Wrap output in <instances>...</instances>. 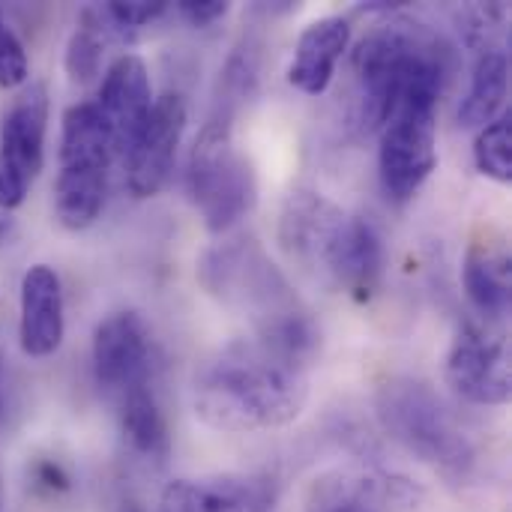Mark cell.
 <instances>
[{"instance_id": "cell-1", "label": "cell", "mask_w": 512, "mask_h": 512, "mask_svg": "<svg viewBox=\"0 0 512 512\" xmlns=\"http://www.w3.org/2000/svg\"><path fill=\"white\" fill-rule=\"evenodd\" d=\"M309 399V366L261 339L219 348L195 372V414L219 432H267L294 423Z\"/></svg>"}, {"instance_id": "cell-2", "label": "cell", "mask_w": 512, "mask_h": 512, "mask_svg": "<svg viewBox=\"0 0 512 512\" xmlns=\"http://www.w3.org/2000/svg\"><path fill=\"white\" fill-rule=\"evenodd\" d=\"M279 243L297 267L354 300H369L381 282L384 246L378 228L321 192L297 189L288 195L279 216Z\"/></svg>"}, {"instance_id": "cell-3", "label": "cell", "mask_w": 512, "mask_h": 512, "mask_svg": "<svg viewBox=\"0 0 512 512\" xmlns=\"http://www.w3.org/2000/svg\"><path fill=\"white\" fill-rule=\"evenodd\" d=\"M450 48L414 21H390L372 30L354 51L357 123L378 132L387 108L411 87H447Z\"/></svg>"}, {"instance_id": "cell-4", "label": "cell", "mask_w": 512, "mask_h": 512, "mask_svg": "<svg viewBox=\"0 0 512 512\" xmlns=\"http://www.w3.org/2000/svg\"><path fill=\"white\" fill-rule=\"evenodd\" d=\"M375 408L384 432L420 462L447 477H465L471 471L474 447L429 384L390 378L378 390Z\"/></svg>"}, {"instance_id": "cell-5", "label": "cell", "mask_w": 512, "mask_h": 512, "mask_svg": "<svg viewBox=\"0 0 512 512\" xmlns=\"http://www.w3.org/2000/svg\"><path fill=\"white\" fill-rule=\"evenodd\" d=\"M234 114L216 108L195 138L186 189L204 225L213 234L234 228L258 201V180L252 162L234 147Z\"/></svg>"}, {"instance_id": "cell-6", "label": "cell", "mask_w": 512, "mask_h": 512, "mask_svg": "<svg viewBox=\"0 0 512 512\" xmlns=\"http://www.w3.org/2000/svg\"><path fill=\"white\" fill-rule=\"evenodd\" d=\"M114 159L117 153L99 108L93 102L66 108L60 132V174L54 183V213L63 228L84 231L96 222Z\"/></svg>"}, {"instance_id": "cell-7", "label": "cell", "mask_w": 512, "mask_h": 512, "mask_svg": "<svg viewBox=\"0 0 512 512\" xmlns=\"http://www.w3.org/2000/svg\"><path fill=\"white\" fill-rule=\"evenodd\" d=\"M198 279L219 303L246 312L255 324V333L303 312V303L294 297L285 276L252 237L210 249L201 258Z\"/></svg>"}, {"instance_id": "cell-8", "label": "cell", "mask_w": 512, "mask_h": 512, "mask_svg": "<svg viewBox=\"0 0 512 512\" xmlns=\"http://www.w3.org/2000/svg\"><path fill=\"white\" fill-rule=\"evenodd\" d=\"M444 87L405 90L378 126V168L387 198L411 201L438 168V102Z\"/></svg>"}, {"instance_id": "cell-9", "label": "cell", "mask_w": 512, "mask_h": 512, "mask_svg": "<svg viewBox=\"0 0 512 512\" xmlns=\"http://www.w3.org/2000/svg\"><path fill=\"white\" fill-rule=\"evenodd\" d=\"M45 129L48 90L42 81H30L0 120V210L24 204L45 162Z\"/></svg>"}, {"instance_id": "cell-10", "label": "cell", "mask_w": 512, "mask_h": 512, "mask_svg": "<svg viewBox=\"0 0 512 512\" xmlns=\"http://www.w3.org/2000/svg\"><path fill=\"white\" fill-rule=\"evenodd\" d=\"M447 384L471 405H504L512 390L504 336L483 324H462L447 354Z\"/></svg>"}, {"instance_id": "cell-11", "label": "cell", "mask_w": 512, "mask_h": 512, "mask_svg": "<svg viewBox=\"0 0 512 512\" xmlns=\"http://www.w3.org/2000/svg\"><path fill=\"white\" fill-rule=\"evenodd\" d=\"M186 129V102L180 93H162L132 138L126 162V186L135 198H153L162 192L174 171L177 147Z\"/></svg>"}, {"instance_id": "cell-12", "label": "cell", "mask_w": 512, "mask_h": 512, "mask_svg": "<svg viewBox=\"0 0 512 512\" xmlns=\"http://www.w3.org/2000/svg\"><path fill=\"white\" fill-rule=\"evenodd\" d=\"M426 492L399 474L330 471L309 483L306 512H402L417 510Z\"/></svg>"}, {"instance_id": "cell-13", "label": "cell", "mask_w": 512, "mask_h": 512, "mask_svg": "<svg viewBox=\"0 0 512 512\" xmlns=\"http://www.w3.org/2000/svg\"><path fill=\"white\" fill-rule=\"evenodd\" d=\"M93 105L99 108V114L108 126L117 159H123L132 138L138 135V129L144 126V120L153 108V87H150L144 60L138 54H120L105 69Z\"/></svg>"}, {"instance_id": "cell-14", "label": "cell", "mask_w": 512, "mask_h": 512, "mask_svg": "<svg viewBox=\"0 0 512 512\" xmlns=\"http://www.w3.org/2000/svg\"><path fill=\"white\" fill-rule=\"evenodd\" d=\"M93 375L105 390H117V393L147 384L150 336L138 312H114L96 327Z\"/></svg>"}, {"instance_id": "cell-15", "label": "cell", "mask_w": 512, "mask_h": 512, "mask_svg": "<svg viewBox=\"0 0 512 512\" xmlns=\"http://www.w3.org/2000/svg\"><path fill=\"white\" fill-rule=\"evenodd\" d=\"M66 315L60 276L48 264H33L21 279V321L18 342L33 360L51 357L63 345Z\"/></svg>"}, {"instance_id": "cell-16", "label": "cell", "mask_w": 512, "mask_h": 512, "mask_svg": "<svg viewBox=\"0 0 512 512\" xmlns=\"http://www.w3.org/2000/svg\"><path fill=\"white\" fill-rule=\"evenodd\" d=\"M348 45H351V21L348 18L327 15V18L312 21L294 45L288 81L306 96L327 93Z\"/></svg>"}, {"instance_id": "cell-17", "label": "cell", "mask_w": 512, "mask_h": 512, "mask_svg": "<svg viewBox=\"0 0 512 512\" xmlns=\"http://www.w3.org/2000/svg\"><path fill=\"white\" fill-rule=\"evenodd\" d=\"M267 504L270 489L258 480H174L162 489L159 512H261Z\"/></svg>"}, {"instance_id": "cell-18", "label": "cell", "mask_w": 512, "mask_h": 512, "mask_svg": "<svg viewBox=\"0 0 512 512\" xmlns=\"http://www.w3.org/2000/svg\"><path fill=\"white\" fill-rule=\"evenodd\" d=\"M510 249L504 237H477L465 252L462 282L474 309L498 321L510 312Z\"/></svg>"}, {"instance_id": "cell-19", "label": "cell", "mask_w": 512, "mask_h": 512, "mask_svg": "<svg viewBox=\"0 0 512 512\" xmlns=\"http://www.w3.org/2000/svg\"><path fill=\"white\" fill-rule=\"evenodd\" d=\"M510 90V57L504 48H483L477 57L471 87L459 105V123L468 129H483L495 117H501Z\"/></svg>"}, {"instance_id": "cell-20", "label": "cell", "mask_w": 512, "mask_h": 512, "mask_svg": "<svg viewBox=\"0 0 512 512\" xmlns=\"http://www.w3.org/2000/svg\"><path fill=\"white\" fill-rule=\"evenodd\" d=\"M123 435L132 444L135 453L153 459V462H165L168 450H171V438H168V426H165V414L153 396V390L147 384H138L132 390L123 393Z\"/></svg>"}, {"instance_id": "cell-21", "label": "cell", "mask_w": 512, "mask_h": 512, "mask_svg": "<svg viewBox=\"0 0 512 512\" xmlns=\"http://www.w3.org/2000/svg\"><path fill=\"white\" fill-rule=\"evenodd\" d=\"M111 36H117V30L111 27L108 15L102 6H87L81 9L78 15V24L69 36V45H66V72L72 81L78 84H87L99 75L102 69V57H105V48L111 42Z\"/></svg>"}, {"instance_id": "cell-22", "label": "cell", "mask_w": 512, "mask_h": 512, "mask_svg": "<svg viewBox=\"0 0 512 512\" xmlns=\"http://www.w3.org/2000/svg\"><path fill=\"white\" fill-rule=\"evenodd\" d=\"M474 162L477 171L486 174L495 183H510L512 180V123L510 114L495 117L477 132L474 141Z\"/></svg>"}, {"instance_id": "cell-23", "label": "cell", "mask_w": 512, "mask_h": 512, "mask_svg": "<svg viewBox=\"0 0 512 512\" xmlns=\"http://www.w3.org/2000/svg\"><path fill=\"white\" fill-rule=\"evenodd\" d=\"M102 9H105L111 27L117 30V36L120 39H132L135 30H141V27L153 24L156 18H162L168 6L162 0H129V3L111 0Z\"/></svg>"}, {"instance_id": "cell-24", "label": "cell", "mask_w": 512, "mask_h": 512, "mask_svg": "<svg viewBox=\"0 0 512 512\" xmlns=\"http://www.w3.org/2000/svg\"><path fill=\"white\" fill-rule=\"evenodd\" d=\"M30 75V63L21 39L0 15V87H21Z\"/></svg>"}, {"instance_id": "cell-25", "label": "cell", "mask_w": 512, "mask_h": 512, "mask_svg": "<svg viewBox=\"0 0 512 512\" xmlns=\"http://www.w3.org/2000/svg\"><path fill=\"white\" fill-rule=\"evenodd\" d=\"M177 9L192 27H210L231 12V3H225V0H180Z\"/></svg>"}, {"instance_id": "cell-26", "label": "cell", "mask_w": 512, "mask_h": 512, "mask_svg": "<svg viewBox=\"0 0 512 512\" xmlns=\"http://www.w3.org/2000/svg\"><path fill=\"white\" fill-rule=\"evenodd\" d=\"M36 480H39L45 489H66V486H69V477H66L63 468L54 465V462H42V465L36 468Z\"/></svg>"}, {"instance_id": "cell-27", "label": "cell", "mask_w": 512, "mask_h": 512, "mask_svg": "<svg viewBox=\"0 0 512 512\" xmlns=\"http://www.w3.org/2000/svg\"><path fill=\"white\" fill-rule=\"evenodd\" d=\"M15 234H18V222L6 210H0V249L9 246L15 240Z\"/></svg>"}]
</instances>
